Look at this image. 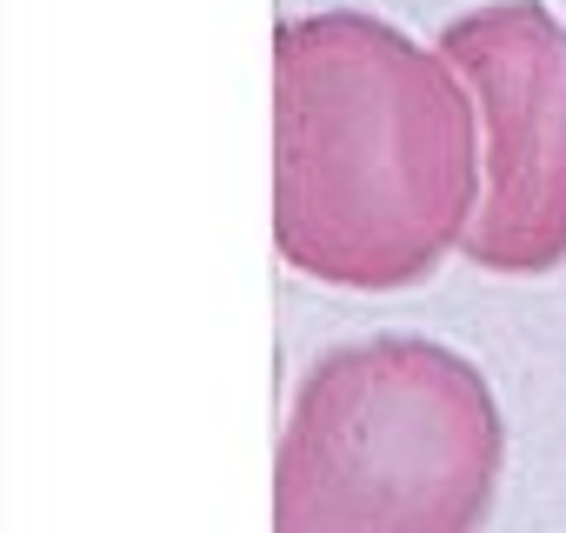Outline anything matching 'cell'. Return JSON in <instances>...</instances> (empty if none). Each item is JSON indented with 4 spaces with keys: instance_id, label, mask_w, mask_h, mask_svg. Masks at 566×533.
Returning a JSON list of instances; mask_svg holds the SVG:
<instances>
[{
    "instance_id": "cell-1",
    "label": "cell",
    "mask_w": 566,
    "mask_h": 533,
    "mask_svg": "<svg viewBox=\"0 0 566 533\" xmlns=\"http://www.w3.org/2000/svg\"><path fill=\"white\" fill-rule=\"evenodd\" d=\"M480 207L460 67L374 14L273 28V240L307 281L394 294L440 274Z\"/></svg>"
},
{
    "instance_id": "cell-3",
    "label": "cell",
    "mask_w": 566,
    "mask_h": 533,
    "mask_svg": "<svg viewBox=\"0 0 566 533\" xmlns=\"http://www.w3.org/2000/svg\"><path fill=\"white\" fill-rule=\"evenodd\" d=\"M480 107V207L460 253L480 274L566 260V21L546 0H486L440 28Z\"/></svg>"
},
{
    "instance_id": "cell-2",
    "label": "cell",
    "mask_w": 566,
    "mask_h": 533,
    "mask_svg": "<svg viewBox=\"0 0 566 533\" xmlns=\"http://www.w3.org/2000/svg\"><path fill=\"white\" fill-rule=\"evenodd\" d=\"M506 427L486 374L413 334L307 367L273 460V533H480Z\"/></svg>"
}]
</instances>
